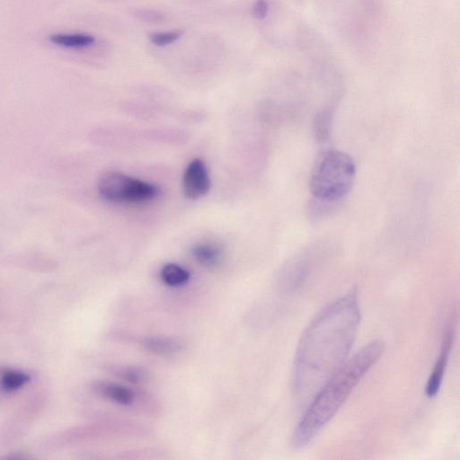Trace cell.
Wrapping results in <instances>:
<instances>
[{
	"mask_svg": "<svg viewBox=\"0 0 460 460\" xmlns=\"http://www.w3.org/2000/svg\"><path fill=\"white\" fill-rule=\"evenodd\" d=\"M360 323L357 292L324 307L307 325L297 344L291 386L298 398L313 397L344 364Z\"/></svg>",
	"mask_w": 460,
	"mask_h": 460,
	"instance_id": "1",
	"label": "cell"
},
{
	"mask_svg": "<svg viewBox=\"0 0 460 460\" xmlns=\"http://www.w3.org/2000/svg\"><path fill=\"white\" fill-rule=\"evenodd\" d=\"M385 343L375 340L365 345L323 385L294 429L291 447L299 449L309 444L336 414L355 386L378 361Z\"/></svg>",
	"mask_w": 460,
	"mask_h": 460,
	"instance_id": "2",
	"label": "cell"
},
{
	"mask_svg": "<svg viewBox=\"0 0 460 460\" xmlns=\"http://www.w3.org/2000/svg\"><path fill=\"white\" fill-rule=\"evenodd\" d=\"M354 160L346 153L328 150L315 160L309 178V189L314 199L335 202L351 190L356 177Z\"/></svg>",
	"mask_w": 460,
	"mask_h": 460,
	"instance_id": "3",
	"label": "cell"
},
{
	"mask_svg": "<svg viewBox=\"0 0 460 460\" xmlns=\"http://www.w3.org/2000/svg\"><path fill=\"white\" fill-rule=\"evenodd\" d=\"M100 196L112 203H137L158 195L155 185L132 178L119 172H107L98 181Z\"/></svg>",
	"mask_w": 460,
	"mask_h": 460,
	"instance_id": "4",
	"label": "cell"
},
{
	"mask_svg": "<svg viewBox=\"0 0 460 460\" xmlns=\"http://www.w3.org/2000/svg\"><path fill=\"white\" fill-rule=\"evenodd\" d=\"M314 265V254L305 251L292 258L283 268L279 277L281 288L293 292L307 279Z\"/></svg>",
	"mask_w": 460,
	"mask_h": 460,
	"instance_id": "5",
	"label": "cell"
},
{
	"mask_svg": "<svg viewBox=\"0 0 460 460\" xmlns=\"http://www.w3.org/2000/svg\"><path fill=\"white\" fill-rule=\"evenodd\" d=\"M455 323V316H453L444 329L439 355L437 358L426 385V394L428 397L435 396L441 385L454 341Z\"/></svg>",
	"mask_w": 460,
	"mask_h": 460,
	"instance_id": "6",
	"label": "cell"
},
{
	"mask_svg": "<svg viewBox=\"0 0 460 460\" xmlns=\"http://www.w3.org/2000/svg\"><path fill=\"white\" fill-rule=\"evenodd\" d=\"M210 189V179L205 163L195 158L186 167L182 177V190L190 199L205 196Z\"/></svg>",
	"mask_w": 460,
	"mask_h": 460,
	"instance_id": "7",
	"label": "cell"
},
{
	"mask_svg": "<svg viewBox=\"0 0 460 460\" xmlns=\"http://www.w3.org/2000/svg\"><path fill=\"white\" fill-rule=\"evenodd\" d=\"M98 393L109 401L119 405H132L135 393L127 386L112 382H102L96 385Z\"/></svg>",
	"mask_w": 460,
	"mask_h": 460,
	"instance_id": "8",
	"label": "cell"
},
{
	"mask_svg": "<svg viewBox=\"0 0 460 460\" xmlns=\"http://www.w3.org/2000/svg\"><path fill=\"white\" fill-rule=\"evenodd\" d=\"M142 345L147 351L159 356L175 355L183 348L180 340L164 336L146 337Z\"/></svg>",
	"mask_w": 460,
	"mask_h": 460,
	"instance_id": "9",
	"label": "cell"
},
{
	"mask_svg": "<svg viewBox=\"0 0 460 460\" xmlns=\"http://www.w3.org/2000/svg\"><path fill=\"white\" fill-rule=\"evenodd\" d=\"M195 260L204 266H213L222 255V248L216 243H199L191 249Z\"/></svg>",
	"mask_w": 460,
	"mask_h": 460,
	"instance_id": "10",
	"label": "cell"
},
{
	"mask_svg": "<svg viewBox=\"0 0 460 460\" xmlns=\"http://www.w3.org/2000/svg\"><path fill=\"white\" fill-rule=\"evenodd\" d=\"M160 277L164 283L170 287H179L190 279V272L183 267L175 263H167L160 270Z\"/></svg>",
	"mask_w": 460,
	"mask_h": 460,
	"instance_id": "11",
	"label": "cell"
},
{
	"mask_svg": "<svg viewBox=\"0 0 460 460\" xmlns=\"http://www.w3.org/2000/svg\"><path fill=\"white\" fill-rule=\"evenodd\" d=\"M51 40L63 48L80 49L92 45L95 39L84 33H61L52 36Z\"/></svg>",
	"mask_w": 460,
	"mask_h": 460,
	"instance_id": "12",
	"label": "cell"
},
{
	"mask_svg": "<svg viewBox=\"0 0 460 460\" xmlns=\"http://www.w3.org/2000/svg\"><path fill=\"white\" fill-rule=\"evenodd\" d=\"M30 377L27 374L16 370H5L2 373L0 383L6 391H14L23 386Z\"/></svg>",
	"mask_w": 460,
	"mask_h": 460,
	"instance_id": "13",
	"label": "cell"
},
{
	"mask_svg": "<svg viewBox=\"0 0 460 460\" xmlns=\"http://www.w3.org/2000/svg\"><path fill=\"white\" fill-rule=\"evenodd\" d=\"M115 375L125 381L138 384L144 382L147 377V373L136 367H115Z\"/></svg>",
	"mask_w": 460,
	"mask_h": 460,
	"instance_id": "14",
	"label": "cell"
},
{
	"mask_svg": "<svg viewBox=\"0 0 460 460\" xmlns=\"http://www.w3.org/2000/svg\"><path fill=\"white\" fill-rule=\"evenodd\" d=\"M183 34L181 30L158 31L148 34L149 40L155 46L163 47L178 40Z\"/></svg>",
	"mask_w": 460,
	"mask_h": 460,
	"instance_id": "15",
	"label": "cell"
},
{
	"mask_svg": "<svg viewBox=\"0 0 460 460\" xmlns=\"http://www.w3.org/2000/svg\"><path fill=\"white\" fill-rule=\"evenodd\" d=\"M331 116L328 111H322L315 117L314 128L317 140L324 141L329 136Z\"/></svg>",
	"mask_w": 460,
	"mask_h": 460,
	"instance_id": "16",
	"label": "cell"
},
{
	"mask_svg": "<svg viewBox=\"0 0 460 460\" xmlns=\"http://www.w3.org/2000/svg\"><path fill=\"white\" fill-rule=\"evenodd\" d=\"M270 5L267 0H256L252 5V15L258 20L264 19L269 13Z\"/></svg>",
	"mask_w": 460,
	"mask_h": 460,
	"instance_id": "17",
	"label": "cell"
},
{
	"mask_svg": "<svg viewBox=\"0 0 460 460\" xmlns=\"http://www.w3.org/2000/svg\"><path fill=\"white\" fill-rule=\"evenodd\" d=\"M136 15L139 17V19L147 21V22H162L165 20V16L164 13L154 11V10H138L136 13Z\"/></svg>",
	"mask_w": 460,
	"mask_h": 460,
	"instance_id": "18",
	"label": "cell"
}]
</instances>
